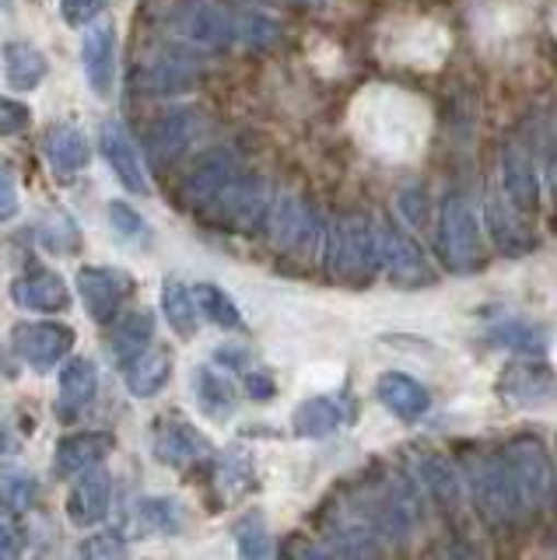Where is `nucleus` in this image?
<instances>
[{
	"mask_svg": "<svg viewBox=\"0 0 557 560\" xmlns=\"http://www.w3.org/2000/svg\"><path fill=\"white\" fill-rule=\"evenodd\" d=\"M151 18H159L165 28L183 35L186 43L204 46V49H224L239 39L235 18L224 14L211 0H148L144 8Z\"/></svg>",
	"mask_w": 557,
	"mask_h": 560,
	"instance_id": "obj_5",
	"label": "nucleus"
},
{
	"mask_svg": "<svg viewBox=\"0 0 557 560\" xmlns=\"http://www.w3.org/2000/svg\"><path fill=\"white\" fill-rule=\"evenodd\" d=\"M109 8V0H60V14H63V22L67 25H74V28H84V25H92L95 18Z\"/></svg>",
	"mask_w": 557,
	"mask_h": 560,
	"instance_id": "obj_42",
	"label": "nucleus"
},
{
	"mask_svg": "<svg viewBox=\"0 0 557 560\" xmlns=\"http://www.w3.org/2000/svg\"><path fill=\"white\" fill-rule=\"evenodd\" d=\"M439 249L452 273H474L484 262V235H480V218L469 207L466 197L452 192L442 203L439 218Z\"/></svg>",
	"mask_w": 557,
	"mask_h": 560,
	"instance_id": "obj_6",
	"label": "nucleus"
},
{
	"mask_svg": "<svg viewBox=\"0 0 557 560\" xmlns=\"http://www.w3.org/2000/svg\"><path fill=\"white\" fill-rule=\"evenodd\" d=\"M239 175V162H235V154L229 148H211V151H204L194 168H189L183 175V183H179V203L189 207V210H200L211 203L218 192L229 186L232 179Z\"/></svg>",
	"mask_w": 557,
	"mask_h": 560,
	"instance_id": "obj_11",
	"label": "nucleus"
},
{
	"mask_svg": "<svg viewBox=\"0 0 557 560\" xmlns=\"http://www.w3.org/2000/svg\"><path fill=\"white\" fill-rule=\"evenodd\" d=\"M501 186L509 192L519 214H536L539 207V179H536V162L533 151L522 144L519 137H509L501 148Z\"/></svg>",
	"mask_w": 557,
	"mask_h": 560,
	"instance_id": "obj_16",
	"label": "nucleus"
},
{
	"mask_svg": "<svg viewBox=\"0 0 557 560\" xmlns=\"http://www.w3.org/2000/svg\"><path fill=\"white\" fill-rule=\"evenodd\" d=\"M504 385H509V396L512 399H526V402H536L550 389V375L547 368H536V364H526V368H512L509 375H504ZM504 396V399H509Z\"/></svg>",
	"mask_w": 557,
	"mask_h": 560,
	"instance_id": "obj_39",
	"label": "nucleus"
},
{
	"mask_svg": "<svg viewBox=\"0 0 557 560\" xmlns=\"http://www.w3.org/2000/svg\"><path fill=\"white\" fill-rule=\"evenodd\" d=\"M264 232L274 245V253L281 256H291V259H316L323 256V245H326V224L320 218V210L312 207L309 200L294 197H277L270 214H267V224Z\"/></svg>",
	"mask_w": 557,
	"mask_h": 560,
	"instance_id": "obj_3",
	"label": "nucleus"
},
{
	"mask_svg": "<svg viewBox=\"0 0 557 560\" xmlns=\"http://www.w3.org/2000/svg\"><path fill=\"white\" fill-rule=\"evenodd\" d=\"M19 547H22L19 529H14L11 522L0 518V560H4V557H14V553H19Z\"/></svg>",
	"mask_w": 557,
	"mask_h": 560,
	"instance_id": "obj_47",
	"label": "nucleus"
},
{
	"mask_svg": "<svg viewBox=\"0 0 557 560\" xmlns=\"http://www.w3.org/2000/svg\"><path fill=\"white\" fill-rule=\"evenodd\" d=\"M127 553V542L119 539L116 533H98V536H89L78 547V557H124Z\"/></svg>",
	"mask_w": 557,
	"mask_h": 560,
	"instance_id": "obj_43",
	"label": "nucleus"
},
{
	"mask_svg": "<svg viewBox=\"0 0 557 560\" xmlns=\"http://www.w3.org/2000/svg\"><path fill=\"white\" fill-rule=\"evenodd\" d=\"M504 455L512 459L515 472L522 487H526V494L533 501V508H554L557 501V477H554V463L544 448V442L533 434H522V438H512L509 445H504Z\"/></svg>",
	"mask_w": 557,
	"mask_h": 560,
	"instance_id": "obj_10",
	"label": "nucleus"
},
{
	"mask_svg": "<svg viewBox=\"0 0 557 560\" xmlns=\"http://www.w3.org/2000/svg\"><path fill=\"white\" fill-rule=\"evenodd\" d=\"M134 291H137L134 277L119 267H81L78 270L81 305L95 323H113L119 308L130 302Z\"/></svg>",
	"mask_w": 557,
	"mask_h": 560,
	"instance_id": "obj_9",
	"label": "nucleus"
},
{
	"mask_svg": "<svg viewBox=\"0 0 557 560\" xmlns=\"http://www.w3.org/2000/svg\"><path fill=\"white\" fill-rule=\"evenodd\" d=\"M246 393L253 396V399H259V402H267V399H274L277 396V385H274V378L267 375V372H250L246 375Z\"/></svg>",
	"mask_w": 557,
	"mask_h": 560,
	"instance_id": "obj_46",
	"label": "nucleus"
},
{
	"mask_svg": "<svg viewBox=\"0 0 557 560\" xmlns=\"http://www.w3.org/2000/svg\"><path fill=\"white\" fill-rule=\"evenodd\" d=\"M43 154L54 172L74 175L92 162V144L74 122H54V127L43 133Z\"/></svg>",
	"mask_w": 557,
	"mask_h": 560,
	"instance_id": "obj_22",
	"label": "nucleus"
},
{
	"mask_svg": "<svg viewBox=\"0 0 557 560\" xmlns=\"http://www.w3.org/2000/svg\"><path fill=\"white\" fill-rule=\"evenodd\" d=\"M347 420L340 399L334 396H309L291 413V428L299 438H329Z\"/></svg>",
	"mask_w": 557,
	"mask_h": 560,
	"instance_id": "obj_27",
	"label": "nucleus"
},
{
	"mask_svg": "<svg viewBox=\"0 0 557 560\" xmlns=\"http://www.w3.org/2000/svg\"><path fill=\"white\" fill-rule=\"evenodd\" d=\"M81 63H84V78H89L92 92L98 98H109L113 81H116V28L109 18H95L92 25H84Z\"/></svg>",
	"mask_w": 557,
	"mask_h": 560,
	"instance_id": "obj_15",
	"label": "nucleus"
},
{
	"mask_svg": "<svg viewBox=\"0 0 557 560\" xmlns=\"http://www.w3.org/2000/svg\"><path fill=\"white\" fill-rule=\"evenodd\" d=\"M19 186H14V179H11V172L0 165V224L4 221H11L14 214H19Z\"/></svg>",
	"mask_w": 557,
	"mask_h": 560,
	"instance_id": "obj_45",
	"label": "nucleus"
},
{
	"mask_svg": "<svg viewBox=\"0 0 557 560\" xmlns=\"http://www.w3.org/2000/svg\"><path fill=\"white\" fill-rule=\"evenodd\" d=\"M375 396L396 420L404 424H417L428 410H431V396L417 378H410L407 372H382L375 382Z\"/></svg>",
	"mask_w": 557,
	"mask_h": 560,
	"instance_id": "obj_21",
	"label": "nucleus"
},
{
	"mask_svg": "<svg viewBox=\"0 0 557 560\" xmlns=\"http://www.w3.org/2000/svg\"><path fill=\"white\" fill-rule=\"evenodd\" d=\"M232 533H235V542H239V553L242 557H270L274 553L270 550V533H267L264 515H256V512L242 515L235 522Z\"/></svg>",
	"mask_w": 557,
	"mask_h": 560,
	"instance_id": "obj_38",
	"label": "nucleus"
},
{
	"mask_svg": "<svg viewBox=\"0 0 557 560\" xmlns=\"http://www.w3.org/2000/svg\"><path fill=\"white\" fill-rule=\"evenodd\" d=\"M162 312L172 326V332L183 340H194L197 329H200V308H197V298L189 291L183 280L169 277L162 284Z\"/></svg>",
	"mask_w": 557,
	"mask_h": 560,
	"instance_id": "obj_30",
	"label": "nucleus"
},
{
	"mask_svg": "<svg viewBox=\"0 0 557 560\" xmlns=\"http://www.w3.org/2000/svg\"><path fill=\"white\" fill-rule=\"evenodd\" d=\"M98 144H102V158L109 162V168L116 172V179L124 183L127 192H137V197H148L151 183L141 162V151H137L134 137L127 133V127L119 119H106L98 130Z\"/></svg>",
	"mask_w": 557,
	"mask_h": 560,
	"instance_id": "obj_14",
	"label": "nucleus"
},
{
	"mask_svg": "<svg viewBox=\"0 0 557 560\" xmlns=\"http://www.w3.org/2000/svg\"><path fill=\"white\" fill-rule=\"evenodd\" d=\"M11 298L14 305H22L28 312H63L71 305V291H67L63 277L46 267H32L22 277H14Z\"/></svg>",
	"mask_w": 557,
	"mask_h": 560,
	"instance_id": "obj_20",
	"label": "nucleus"
},
{
	"mask_svg": "<svg viewBox=\"0 0 557 560\" xmlns=\"http://www.w3.org/2000/svg\"><path fill=\"white\" fill-rule=\"evenodd\" d=\"M169 378H172V350L169 347H148L124 368V382H127L130 396H137V399L159 396L169 385Z\"/></svg>",
	"mask_w": 557,
	"mask_h": 560,
	"instance_id": "obj_24",
	"label": "nucleus"
},
{
	"mask_svg": "<svg viewBox=\"0 0 557 560\" xmlns=\"http://www.w3.org/2000/svg\"><path fill=\"white\" fill-rule=\"evenodd\" d=\"M194 298H197V308H200V315L207 323H214L221 329H239L242 326L239 305L229 298V291H221L218 284H197Z\"/></svg>",
	"mask_w": 557,
	"mask_h": 560,
	"instance_id": "obj_35",
	"label": "nucleus"
},
{
	"mask_svg": "<svg viewBox=\"0 0 557 560\" xmlns=\"http://www.w3.org/2000/svg\"><path fill=\"white\" fill-rule=\"evenodd\" d=\"M151 452L162 466L186 469V466H197V463L211 459L214 445H211V438H207L200 428L189 424L186 417L165 413V417L154 420V428H151Z\"/></svg>",
	"mask_w": 557,
	"mask_h": 560,
	"instance_id": "obj_8",
	"label": "nucleus"
},
{
	"mask_svg": "<svg viewBox=\"0 0 557 560\" xmlns=\"http://www.w3.org/2000/svg\"><path fill=\"white\" fill-rule=\"evenodd\" d=\"M130 522L141 536H176L183 533L186 515L179 501H172V498H144L134 504Z\"/></svg>",
	"mask_w": 557,
	"mask_h": 560,
	"instance_id": "obj_29",
	"label": "nucleus"
},
{
	"mask_svg": "<svg viewBox=\"0 0 557 560\" xmlns=\"http://www.w3.org/2000/svg\"><path fill=\"white\" fill-rule=\"evenodd\" d=\"M39 238H43V245L49 253H74L78 242H81L74 218L63 214V210H54V214L39 224Z\"/></svg>",
	"mask_w": 557,
	"mask_h": 560,
	"instance_id": "obj_37",
	"label": "nucleus"
},
{
	"mask_svg": "<svg viewBox=\"0 0 557 560\" xmlns=\"http://www.w3.org/2000/svg\"><path fill=\"white\" fill-rule=\"evenodd\" d=\"M417 480H421V487L428 490V494L439 501L442 508H456L460 504V472L456 466H452L445 455L439 452H425V455H417Z\"/></svg>",
	"mask_w": 557,
	"mask_h": 560,
	"instance_id": "obj_28",
	"label": "nucleus"
},
{
	"mask_svg": "<svg viewBox=\"0 0 557 560\" xmlns=\"http://www.w3.org/2000/svg\"><path fill=\"white\" fill-rule=\"evenodd\" d=\"M151 337H154V315L148 308H134L127 315H119L109 329V354L116 364H130L141 350L151 347Z\"/></svg>",
	"mask_w": 557,
	"mask_h": 560,
	"instance_id": "obj_25",
	"label": "nucleus"
},
{
	"mask_svg": "<svg viewBox=\"0 0 557 560\" xmlns=\"http://www.w3.org/2000/svg\"><path fill=\"white\" fill-rule=\"evenodd\" d=\"M14 354L28 361L36 372H49L74 347V329L63 323H19L11 329Z\"/></svg>",
	"mask_w": 557,
	"mask_h": 560,
	"instance_id": "obj_12",
	"label": "nucleus"
},
{
	"mask_svg": "<svg viewBox=\"0 0 557 560\" xmlns=\"http://www.w3.org/2000/svg\"><path fill=\"white\" fill-rule=\"evenodd\" d=\"M487 340H491L495 347H504V350H512V354H544V332H539L536 326L530 323H522V319H504L498 323L491 332H487Z\"/></svg>",
	"mask_w": 557,
	"mask_h": 560,
	"instance_id": "obj_34",
	"label": "nucleus"
},
{
	"mask_svg": "<svg viewBox=\"0 0 557 560\" xmlns=\"http://www.w3.org/2000/svg\"><path fill=\"white\" fill-rule=\"evenodd\" d=\"M270 207H274V197H270L267 179L239 172L235 179L200 210V218L211 228H218V232L253 235L267 224Z\"/></svg>",
	"mask_w": 557,
	"mask_h": 560,
	"instance_id": "obj_4",
	"label": "nucleus"
},
{
	"mask_svg": "<svg viewBox=\"0 0 557 560\" xmlns=\"http://www.w3.org/2000/svg\"><path fill=\"white\" fill-rule=\"evenodd\" d=\"M4 74L11 81V88H36L46 81L49 74V63L43 57V49L36 43H25V39H14L4 46Z\"/></svg>",
	"mask_w": 557,
	"mask_h": 560,
	"instance_id": "obj_31",
	"label": "nucleus"
},
{
	"mask_svg": "<svg viewBox=\"0 0 557 560\" xmlns=\"http://www.w3.org/2000/svg\"><path fill=\"white\" fill-rule=\"evenodd\" d=\"M98 393V372L89 358H74L67 361L60 372V396H57V417L74 420L81 410L92 407V399Z\"/></svg>",
	"mask_w": 557,
	"mask_h": 560,
	"instance_id": "obj_23",
	"label": "nucleus"
},
{
	"mask_svg": "<svg viewBox=\"0 0 557 560\" xmlns=\"http://www.w3.org/2000/svg\"><path fill=\"white\" fill-rule=\"evenodd\" d=\"M39 498L36 477L19 463H0V512L22 515Z\"/></svg>",
	"mask_w": 557,
	"mask_h": 560,
	"instance_id": "obj_33",
	"label": "nucleus"
},
{
	"mask_svg": "<svg viewBox=\"0 0 557 560\" xmlns=\"http://www.w3.org/2000/svg\"><path fill=\"white\" fill-rule=\"evenodd\" d=\"M323 270L340 288H369L382 270L379 228L364 214H340L326 228Z\"/></svg>",
	"mask_w": 557,
	"mask_h": 560,
	"instance_id": "obj_2",
	"label": "nucleus"
},
{
	"mask_svg": "<svg viewBox=\"0 0 557 560\" xmlns=\"http://www.w3.org/2000/svg\"><path fill=\"white\" fill-rule=\"evenodd\" d=\"M109 224H113V232L119 235V238H127V242H144L148 238V221L137 214V210L130 207V203H124V200H113L109 203Z\"/></svg>",
	"mask_w": 557,
	"mask_h": 560,
	"instance_id": "obj_41",
	"label": "nucleus"
},
{
	"mask_svg": "<svg viewBox=\"0 0 557 560\" xmlns=\"http://www.w3.org/2000/svg\"><path fill=\"white\" fill-rule=\"evenodd\" d=\"M28 119L32 113L25 109L22 102H14V98H0V137H14V133H22L28 127Z\"/></svg>",
	"mask_w": 557,
	"mask_h": 560,
	"instance_id": "obj_44",
	"label": "nucleus"
},
{
	"mask_svg": "<svg viewBox=\"0 0 557 560\" xmlns=\"http://www.w3.org/2000/svg\"><path fill=\"white\" fill-rule=\"evenodd\" d=\"M197 130H200V113H194V109H172L154 119L144 137V151H148L151 168L176 165L183 151L189 148V140L197 137Z\"/></svg>",
	"mask_w": 557,
	"mask_h": 560,
	"instance_id": "obj_13",
	"label": "nucleus"
},
{
	"mask_svg": "<svg viewBox=\"0 0 557 560\" xmlns=\"http://www.w3.org/2000/svg\"><path fill=\"white\" fill-rule=\"evenodd\" d=\"M466 480H469V490H474L477 512L491 525H498V529H519V525H526L530 515L536 512L512 459L504 452L469 459Z\"/></svg>",
	"mask_w": 557,
	"mask_h": 560,
	"instance_id": "obj_1",
	"label": "nucleus"
},
{
	"mask_svg": "<svg viewBox=\"0 0 557 560\" xmlns=\"http://www.w3.org/2000/svg\"><path fill=\"white\" fill-rule=\"evenodd\" d=\"M218 483L224 487V494L239 498L242 490H250L253 483V459L242 448H229L218 463Z\"/></svg>",
	"mask_w": 557,
	"mask_h": 560,
	"instance_id": "obj_36",
	"label": "nucleus"
},
{
	"mask_svg": "<svg viewBox=\"0 0 557 560\" xmlns=\"http://www.w3.org/2000/svg\"><path fill=\"white\" fill-rule=\"evenodd\" d=\"M109 504H113V477L106 469L92 466L89 472H81L71 494H67V518L78 529H89V525H98L109 515Z\"/></svg>",
	"mask_w": 557,
	"mask_h": 560,
	"instance_id": "obj_18",
	"label": "nucleus"
},
{
	"mask_svg": "<svg viewBox=\"0 0 557 560\" xmlns=\"http://www.w3.org/2000/svg\"><path fill=\"white\" fill-rule=\"evenodd\" d=\"M116 448V434L109 431H74L60 438L57 455H54V469L60 480H78L81 472H89L98 466L106 455Z\"/></svg>",
	"mask_w": 557,
	"mask_h": 560,
	"instance_id": "obj_17",
	"label": "nucleus"
},
{
	"mask_svg": "<svg viewBox=\"0 0 557 560\" xmlns=\"http://www.w3.org/2000/svg\"><path fill=\"white\" fill-rule=\"evenodd\" d=\"M194 396H197V407L211 420H229L239 407L235 382L229 375H221L211 364L194 368Z\"/></svg>",
	"mask_w": 557,
	"mask_h": 560,
	"instance_id": "obj_26",
	"label": "nucleus"
},
{
	"mask_svg": "<svg viewBox=\"0 0 557 560\" xmlns=\"http://www.w3.org/2000/svg\"><path fill=\"white\" fill-rule=\"evenodd\" d=\"M134 81L148 95H179L200 81V67L189 52H162V57L148 60Z\"/></svg>",
	"mask_w": 557,
	"mask_h": 560,
	"instance_id": "obj_19",
	"label": "nucleus"
},
{
	"mask_svg": "<svg viewBox=\"0 0 557 560\" xmlns=\"http://www.w3.org/2000/svg\"><path fill=\"white\" fill-rule=\"evenodd\" d=\"M515 203L501 200V197H487V228H491V238L504 256H522L530 249V235L526 228L515 221Z\"/></svg>",
	"mask_w": 557,
	"mask_h": 560,
	"instance_id": "obj_32",
	"label": "nucleus"
},
{
	"mask_svg": "<svg viewBox=\"0 0 557 560\" xmlns=\"http://www.w3.org/2000/svg\"><path fill=\"white\" fill-rule=\"evenodd\" d=\"M19 448V438L11 434V424L4 420V413H0V452H14Z\"/></svg>",
	"mask_w": 557,
	"mask_h": 560,
	"instance_id": "obj_49",
	"label": "nucleus"
},
{
	"mask_svg": "<svg viewBox=\"0 0 557 560\" xmlns=\"http://www.w3.org/2000/svg\"><path fill=\"white\" fill-rule=\"evenodd\" d=\"M235 25H239V39L256 49H267L281 39V25L270 14H242Z\"/></svg>",
	"mask_w": 557,
	"mask_h": 560,
	"instance_id": "obj_40",
	"label": "nucleus"
},
{
	"mask_svg": "<svg viewBox=\"0 0 557 560\" xmlns=\"http://www.w3.org/2000/svg\"><path fill=\"white\" fill-rule=\"evenodd\" d=\"M379 256H382V273L390 277L393 288L414 291V288H431L439 280L421 245L393 221L379 224Z\"/></svg>",
	"mask_w": 557,
	"mask_h": 560,
	"instance_id": "obj_7",
	"label": "nucleus"
},
{
	"mask_svg": "<svg viewBox=\"0 0 557 560\" xmlns=\"http://www.w3.org/2000/svg\"><path fill=\"white\" fill-rule=\"evenodd\" d=\"M544 172H547V186L557 200V137L547 140V151H544Z\"/></svg>",
	"mask_w": 557,
	"mask_h": 560,
	"instance_id": "obj_48",
	"label": "nucleus"
}]
</instances>
